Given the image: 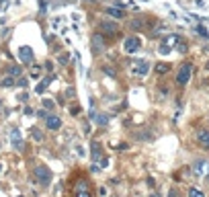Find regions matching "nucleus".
Returning a JSON list of instances; mask_svg holds the SVG:
<instances>
[{
	"label": "nucleus",
	"instance_id": "9",
	"mask_svg": "<svg viewBox=\"0 0 209 197\" xmlns=\"http://www.w3.org/2000/svg\"><path fill=\"white\" fill-rule=\"evenodd\" d=\"M102 31H107L109 35H117V33H119V27H117V23L105 21V23H102Z\"/></svg>",
	"mask_w": 209,
	"mask_h": 197
},
{
	"label": "nucleus",
	"instance_id": "23",
	"mask_svg": "<svg viewBox=\"0 0 209 197\" xmlns=\"http://www.w3.org/2000/svg\"><path fill=\"white\" fill-rule=\"evenodd\" d=\"M33 140H39V142H41V140H43V133L39 132V129H33Z\"/></svg>",
	"mask_w": 209,
	"mask_h": 197
},
{
	"label": "nucleus",
	"instance_id": "11",
	"mask_svg": "<svg viewBox=\"0 0 209 197\" xmlns=\"http://www.w3.org/2000/svg\"><path fill=\"white\" fill-rule=\"evenodd\" d=\"M51 80H54V76H47V78H45L41 84H37V89H35V93H37V94H41V93H43V90L49 86V82H51Z\"/></svg>",
	"mask_w": 209,
	"mask_h": 197
},
{
	"label": "nucleus",
	"instance_id": "3",
	"mask_svg": "<svg viewBox=\"0 0 209 197\" xmlns=\"http://www.w3.org/2000/svg\"><path fill=\"white\" fill-rule=\"evenodd\" d=\"M191 72H193V66L183 64L180 70H178V74H176V84H178V86H185V84L191 80Z\"/></svg>",
	"mask_w": 209,
	"mask_h": 197
},
{
	"label": "nucleus",
	"instance_id": "6",
	"mask_svg": "<svg viewBox=\"0 0 209 197\" xmlns=\"http://www.w3.org/2000/svg\"><path fill=\"white\" fill-rule=\"evenodd\" d=\"M140 47H141V41L137 39V37H127L125 39V51L127 54H135Z\"/></svg>",
	"mask_w": 209,
	"mask_h": 197
},
{
	"label": "nucleus",
	"instance_id": "24",
	"mask_svg": "<svg viewBox=\"0 0 209 197\" xmlns=\"http://www.w3.org/2000/svg\"><path fill=\"white\" fill-rule=\"evenodd\" d=\"M37 117H41V119H47V111H45V109H39V111H37Z\"/></svg>",
	"mask_w": 209,
	"mask_h": 197
},
{
	"label": "nucleus",
	"instance_id": "19",
	"mask_svg": "<svg viewBox=\"0 0 209 197\" xmlns=\"http://www.w3.org/2000/svg\"><path fill=\"white\" fill-rule=\"evenodd\" d=\"M141 27H144V21L141 19H133L131 21V29H141Z\"/></svg>",
	"mask_w": 209,
	"mask_h": 197
},
{
	"label": "nucleus",
	"instance_id": "27",
	"mask_svg": "<svg viewBox=\"0 0 209 197\" xmlns=\"http://www.w3.org/2000/svg\"><path fill=\"white\" fill-rule=\"evenodd\" d=\"M109 121V117H107V115H105V117H102V115H101V117H98V123H101V125H105V123H107Z\"/></svg>",
	"mask_w": 209,
	"mask_h": 197
},
{
	"label": "nucleus",
	"instance_id": "16",
	"mask_svg": "<svg viewBox=\"0 0 209 197\" xmlns=\"http://www.w3.org/2000/svg\"><path fill=\"white\" fill-rule=\"evenodd\" d=\"M12 84H15L12 76H4V78L0 80V86H2V89H8V86H12Z\"/></svg>",
	"mask_w": 209,
	"mask_h": 197
},
{
	"label": "nucleus",
	"instance_id": "2",
	"mask_svg": "<svg viewBox=\"0 0 209 197\" xmlns=\"http://www.w3.org/2000/svg\"><path fill=\"white\" fill-rule=\"evenodd\" d=\"M35 177L39 179L41 185H49V183H51V171H49L45 164H37V166H35Z\"/></svg>",
	"mask_w": 209,
	"mask_h": 197
},
{
	"label": "nucleus",
	"instance_id": "20",
	"mask_svg": "<svg viewBox=\"0 0 209 197\" xmlns=\"http://www.w3.org/2000/svg\"><path fill=\"white\" fill-rule=\"evenodd\" d=\"M17 74H21V66H10L8 68V76H17Z\"/></svg>",
	"mask_w": 209,
	"mask_h": 197
},
{
	"label": "nucleus",
	"instance_id": "29",
	"mask_svg": "<svg viewBox=\"0 0 209 197\" xmlns=\"http://www.w3.org/2000/svg\"><path fill=\"white\" fill-rule=\"evenodd\" d=\"M70 111H72V113H80V107H78V105H74V107L70 109Z\"/></svg>",
	"mask_w": 209,
	"mask_h": 197
},
{
	"label": "nucleus",
	"instance_id": "32",
	"mask_svg": "<svg viewBox=\"0 0 209 197\" xmlns=\"http://www.w3.org/2000/svg\"><path fill=\"white\" fill-rule=\"evenodd\" d=\"M0 171H2V164H0Z\"/></svg>",
	"mask_w": 209,
	"mask_h": 197
},
{
	"label": "nucleus",
	"instance_id": "26",
	"mask_svg": "<svg viewBox=\"0 0 209 197\" xmlns=\"http://www.w3.org/2000/svg\"><path fill=\"white\" fill-rule=\"evenodd\" d=\"M43 107H45V109H51V107H54V103H51L49 98H45V101H43Z\"/></svg>",
	"mask_w": 209,
	"mask_h": 197
},
{
	"label": "nucleus",
	"instance_id": "8",
	"mask_svg": "<svg viewBox=\"0 0 209 197\" xmlns=\"http://www.w3.org/2000/svg\"><path fill=\"white\" fill-rule=\"evenodd\" d=\"M10 142H12V146H15L17 150H23L25 148L23 138H21V129H12V132H10Z\"/></svg>",
	"mask_w": 209,
	"mask_h": 197
},
{
	"label": "nucleus",
	"instance_id": "1",
	"mask_svg": "<svg viewBox=\"0 0 209 197\" xmlns=\"http://www.w3.org/2000/svg\"><path fill=\"white\" fill-rule=\"evenodd\" d=\"M74 197H93L90 195V183L86 179H78L74 185Z\"/></svg>",
	"mask_w": 209,
	"mask_h": 197
},
{
	"label": "nucleus",
	"instance_id": "15",
	"mask_svg": "<svg viewBox=\"0 0 209 197\" xmlns=\"http://www.w3.org/2000/svg\"><path fill=\"white\" fill-rule=\"evenodd\" d=\"M102 74H107V76H111V78H115V76H117V70L113 68V66L105 64V66H102Z\"/></svg>",
	"mask_w": 209,
	"mask_h": 197
},
{
	"label": "nucleus",
	"instance_id": "22",
	"mask_svg": "<svg viewBox=\"0 0 209 197\" xmlns=\"http://www.w3.org/2000/svg\"><path fill=\"white\" fill-rule=\"evenodd\" d=\"M15 84H17V86H21V89H27V84H29V82H27V78H25V76H21Z\"/></svg>",
	"mask_w": 209,
	"mask_h": 197
},
{
	"label": "nucleus",
	"instance_id": "14",
	"mask_svg": "<svg viewBox=\"0 0 209 197\" xmlns=\"http://www.w3.org/2000/svg\"><path fill=\"white\" fill-rule=\"evenodd\" d=\"M90 148H93V158H94V160H101V152H102V150H101V144H98V142H93V146H90Z\"/></svg>",
	"mask_w": 209,
	"mask_h": 197
},
{
	"label": "nucleus",
	"instance_id": "4",
	"mask_svg": "<svg viewBox=\"0 0 209 197\" xmlns=\"http://www.w3.org/2000/svg\"><path fill=\"white\" fill-rule=\"evenodd\" d=\"M90 43H93V51L94 54H101L102 49H105V37H102L101 33H93Z\"/></svg>",
	"mask_w": 209,
	"mask_h": 197
},
{
	"label": "nucleus",
	"instance_id": "21",
	"mask_svg": "<svg viewBox=\"0 0 209 197\" xmlns=\"http://www.w3.org/2000/svg\"><path fill=\"white\" fill-rule=\"evenodd\" d=\"M189 197H205V195H203V191H199V189L193 187V189L189 191Z\"/></svg>",
	"mask_w": 209,
	"mask_h": 197
},
{
	"label": "nucleus",
	"instance_id": "10",
	"mask_svg": "<svg viewBox=\"0 0 209 197\" xmlns=\"http://www.w3.org/2000/svg\"><path fill=\"white\" fill-rule=\"evenodd\" d=\"M197 140L203 144V148H209V132L207 129H201V132L197 133Z\"/></svg>",
	"mask_w": 209,
	"mask_h": 197
},
{
	"label": "nucleus",
	"instance_id": "31",
	"mask_svg": "<svg viewBox=\"0 0 209 197\" xmlns=\"http://www.w3.org/2000/svg\"><path fill=\"white\" fill-rule=\"evenodd\" d=\"M0 109H2V101H0Z\"/></svg>",
	"mask_w": 209,
	"mask_h": 197
},
{
	"label": "nucleus",
	"instance_id": "13",
	"mask_svg": "<svg viewBox=\"0 0 209 197\" xmlns=\"http://www.w3.org/2000/svg\"><path fill=\"white\" fill-rule=\"evenodd\" d=\"M109 17H113V19H121L123 17V12H121V8H115V6H111V8H107L105 10Z\"/></svg>",
	"mask_w": 209,
	"mask_h": 197
},
{
	"label": "nucleus",
	"instance_id": "7",
	"mask_svg": "<svg viewBox=\"0 0 209 197\" xmlns=\"http://www.w3.org/2000/svg\"><path fill=\"white\" fill-rule=\"evenodd\" d=\"M45 123H47V129H51V132H58V129L62 127V119H59L58 115H47Z\"/></svg>",
	"mask_w": 209,
	"mask_h": 197
},
{
	"label": "nucleus",
	"instance_id": "18",
	"mask_svg": "<svg viewBox=\"0 0 209 197\" xmlns=\"http://www.w3.org/2000/svg\"><path fill=\"white\" fill-rule=\"evenodd\" d=\"M148 70H150V68H148V64H146V62H144V64H140V68H135V74H140V76H144V74H146Z\"/></svg>",
	"mask_w": 209,
	"mask_h": 197
},
{
	"label": "nucleus",
	"instance_id": "28",
	"mask_svg": "<svg viewBox=\"0 0 209 197\" xmlns=\"http://www.w3.org/2000/svg\"><path fill=\"white\" fill-rule=\"evenodd\" d=\"M197 31H199V35H203V37H207V29H205V27H199V29H197Z\"/></svg>",
	"mask_w": 209,
	"mask_h": 197
},
{
	"label": "nucleus",
	"instance_id": "17",
	"mask_svg": "<svg viewBox=\"0 0 209 197\" xmlns=\"http://www.w3.org/2000/svg\"><path fill=\"white\" fill-rule=\"evenodd\" d=\"M205 168H207V162H197V166H195V172H197V175H203Z\"/></svg>",
	"mask_w": 209,
	"mask_h": 197
},
{
	"label": "nucleus",
	"instance_id": "25",
	"mask_svg": "<svg viewBox=\"0 0 209 197\" xmlns=\"http://www.w3.org/2000/svg\"><path fill=\"white\" fill-rule=\"evenodd\" d=\"M107 164H109V160H107V158H101V160H98V166H101V168H105Z\"/></svg>",
	"mask_w": 209,
	"mask_h": 197
},
{
	"label": "nucleus",
	"instance_id": "12",
	"mask_svg": "<svg viewBox=\"0 0 209 197\" xmlns=\"http://www.w3.org/2000/svg\"><path fill=\"white\" fill-rule=\"evenodd\" d=\"M154 70H156L158 74H166L168 70H170V64H166V62H158V64L154 66Z\"/></svg>",
	"mask_w": 209,
	"mask_h": 197
},
{
	"label": "nucleus",
	"instance_id": "5",
	"mask_svg": "<svg viewBox=\"0 0 209 197\" xmlns=\"http://www.w3.org/2000/svg\"><path fill=\"white\" fill-rule=\"evenodd\" d=\"M19 60L23 64H31V62H33V49L27 47V45L19 47Z\"/></svg>",
	"mask_w": 209,
	"mask_h": 197
},
{
	"label": "nucleus",
	"instance_id": "30",
	"mask_svg": "<svg viewBox=\"0 0 209 197\" xmlns=\"http://www.w3.org/2000/svg\"><path fill=\"white\" fill-rule=\"evenodd\" d=\"M168 197H178V195H176V191H170V195H168Z\"/></svg>",
	"mask_w": 209,
	"mask_h": 197
}]
</instances>
